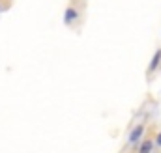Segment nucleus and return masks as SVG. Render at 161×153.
Returning a JSON list of instances; mask_svg holds the SVG:
<instances>
[{"label": "nucleus", "instance_id": "nucleus-1", "mask_svg": "<svg viewBox=\"0 0 161 153\" xmlns=\"http://www.w3.org/2000/svg\"><path fill=\"white\" fill-rule=\"evenodd\" d=\"M79 15H80V13H79V9H77V8H73V6H71V8H68V9L64 11V24L71 26V24L79 19Z\"/></svg>", "mask_w": 161, "mask_h": 153}, {"label": "nucleus", "instance_id": "nucleus-2", "mask_svg": "<svg viewBox=\"0 0 161 153\" xmlns=\"http://www.w3.org/2000/svg\"><path fill=\"white\" fill-rule=\"evenodd\" d=\"M142 135H144V125H137V127H133V131H131L127 142H129V144H137V142L141 140Z\"/></svg>", "mask_w": 161, "mask_h": 153}, {"label": "nucleus", "instance_id": "nucleus-3", "mask_svg": "<svg viewBox=\"0 0 161 153\" xmlns=\"http://www.w3.org/2000/svg\"><path fill=\"white\" fill-rule=\"evenodd\" d=\"M159 66H161V49H158V50L154 52L152 60H150V66H148V73H154V71H156Z\"/></svg>", "mask_w": 161, "mask_h": 153}, {"label": "nucleus", "instance_id": "nucleus-4", "mask_svg": "<svg viewBox=\"0 0 161 153\" xmlns=\"http://www.w3.org/2000/svg\"><path fill=\"white\" fill-rule=\"evenodd\" d=\"M154 146H156L154 140H142L137 150H139V153H152L154 151Z\"/></svg>", "mask_w": 161, "mask_h": 153}, {"label": "nucleus", "instance_id": "nucleus-5", "mask_svg": "<svg viewBox=\"0 0 161 153\" xmlns=\"http://www.w3.org/2000/svg\"><path fill=\"white\" fill-rule=\"evenodd\" d=\"M156 146L161 148V133H158V136H156Z\"/></svg>", "mask_w": 161, "mask_h": 153}]
</instances>
